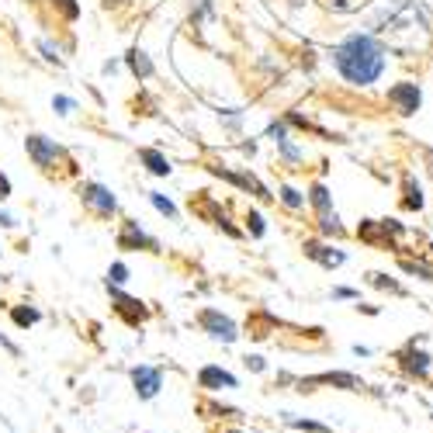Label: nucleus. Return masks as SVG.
<instances>
[{
	"label": "nucleus",
	"instance_id": "f257e3e1",
	"mask_svg": "<svg viewBox=\"0 0 433 433\" xmlns=\"http://www.w3.org/2000/svg\"><path fill=\"white\" fill-rule=\"evenodd\" d=\"M333 63L337 70L343 73V80L357 83V87H367L382 77L385 70V52L371 35H350L337 52H333Z\"/></svg>",
	"mask_w": 433,
	"mask_h": 433
},
{
	"label": "nucleus",
	"instance_id": "f03ea898",
	"mask_svg": "<svg viewBox=\"0 0 433 433\" xmlns=\"http://www.w3.org/2000/svg\"><path fill=\"white\" fill-rule=\"evenodd\" d=\"M198 326H201L211 340H219V343H236V340H239L236 322H233L229 315H222L219 309H201V312H198Z\"/></svg>",
	"mask_w": 433,
	"mask_h": 433
},
{
	"label": "nucleus",
	"instance_id": "7ed1b4c3",
	"mask_svg": "<svg viewBox=\"0 0 433 433\" xmlns=\"http://www.w3.org/2000/svg\"><path fill=\"white\" fill-rule=\"evenodd\" d=\"M312 385H333L343 392H360L364 382L347 371H326V374H312V378H298V392H312Z\"/></svg>",
	"mask_w": 433,
	"mask_h": 433
},
{
	"label": "nucleus",
	"instance_id": "20e7f679",
	"mask_svg": "<svg viewBox=\"0 0 433 433\" xmlns=\"http://www.w3.org/2000/svg\"><path fill=\"white\" fill-rule=\"evenodd\" d=\"M198 389H205V392H229V389H239V378L233 371L219 367V364H205L198 371Z\"/></svg>",
	"mask_w": 433,
	"mask_h": 433
},
{
	"label": "nucleus",
	"instance_id": "39448f33",
	"mask_svg": "<svg viewBox=\"0 0 433 433\" xmlns=\"http://www.w3.org/2000/svg\"><path fill=\"white\" fill-rule=\"evenodd\" d=\"M107 291H111L115 312H118V315L129 322V326H139V322H146V319H149V309H146V302H139V298H132V295L118 291V285H107Z\"/></svg>",
	"mask_w": 433,
	"mask_h": 433
},
{
	"label": "nucleus",
	"instance_id": "423d86ee",
	"mask_svg": "<svg viewBox=\"0 0 433 433\" xmlns=\"http://www.w3.org/2000/svg\"><path fill=\"white\" fill-rule=\"evenodd\" d=\"M132 385H135V395L142 402H149V399L159 395V389H163V371L149 367V364H139V367H132Z\"/></svg>",
	"mask_w": 433,
	"mask_h": 433
},
{
	"label": "nucleus",
	"instance_id": "0eeeda50",
	"mask_svg": "<svg viewBox=\"0 0 433 433\" xmlns=\"http://www.w3.org/2000/svg\"><path fill=\"white\" fill-rule=\"evenodd\" d=\"M25 146H28V156L35 159V163L42 167V170H52L63 159V149L56 146V142H49V139H42V135H28L25 139Z\"/></svg>",
	"mask_w": 433,
	"mask_h": 433
},
{
	"label": "nucleus",
	"instance_id": "6e6552de",
	"mask_svg": "<svg viewBox=\"0 0 433 433\" xmlns=\"http://www.w3.org/2000/svg\"><path fill=\"white\" fill-rule=\"evenodd\" d=\"M80 198H83V205L94 215H101V219H107V215L115 211V194L107 191V187H101V184H83L80 187Z\"/></svg>",
	"mask_w": 433,
	"mask_h": 433
},
{
	"label": "nucleus",
	"instance_id": "1a4fd4ad",
	"mask_svg": "<svg viewBox=\"0 0 433 433\" xmlns=\"http://www.w3.org/2000/svg\"><path fill=\"white\" fill-rule=\"evenodd\" d=\"M118 250H156V239H149L139 222H125L118 233Z\"/></svg>",
	"mask_w": 433,
	"mask_h": 433
},
{
	"label": "nucleus",
	"instance_id": "9d476101",
	"mask_svg": "<svg viewBox=\"0 0 433 433\" xmlns=\"http://www.w3.org/2000/svg\"><path fill=\"white\" fill-rule=\"evenodd\" d=\"M389 101L399 107V115H412L419 107V90H416V83H399L389 90Z\"/></svg>",
	"mask_w": 433,
	"mask_h": 433
},
{
	"label": "nucleus",
	"instance_id": "9b49d317",
	"mask_svg": "<svg viewBox=\"0 0 433 433\" xmlns=\"http://www.w3.org/2000/svg\"><path fill=\"white\" fill-rule=\"evenodd\" d=\"M399 360H402V367H406L409 374H416V378H426V371H430V354L416 350V340L399 354Z\"/></svg>",
	"mask_w": 433,
	"mask_h": 433
},
{
	"label": "nucleus",
	"instance_id": "f8f14e48",
	"mask_svg": "<svg viewBox=\"0 0 433 433\" xmlns=\"http://www.w3.org/2000/svg\"><path fill=\"white\" fill-rule=\"evenodd\" d=\"M305 253H309L312 260H319L322 267H340V263H343V253H337V250H330V246H319V243H305Z\"/></svg>",
	"mask_w": 433,
	"mask_h": 433
},
{
	"label": "nucleus",
	"instance_id": "ddd939ff",
	"mask_svg": "<svg viewBox=\"0 0 433 433\" xmlns=\"http://www.w3.org/2000/svg\"><path fill=\"white\" fill-rule=\"evenodd\" d=\"M139 159L149 167V174H156V177H167V174H170V163H167V159L159 156L156 149H142V153H139Z\"/></svg>",
	"mask_w": 433,
	"mask_h": 433
},
{
	"label": "nucleus",
	"instance_id": "4468645a",
	"mask_svg": "<svg viewBox=\"0 0 433 433\" xmlns=\"http://www.w3.org/2000/svg\"><path fill=\"white\" fill-rule=\"evenodd\" d=\"M11 319H14L18 330H28V326H35V322L42 319V312L35 305H18V309H11Z\"/></svg>",
	"mask_w": 433,
	"mask_h": 433
},
{
	"label": "nucleus",
	"instance_id": "2eb2a0df",
	"mask_svg": "<svg viewBox=\"0 0 433 433\" xmlns=\"http://www.w3.org/2000/svg\"><path fill=\"white\" fill-rule=\"evenodd\" d=\"M201 412H208L205 419H243L239 409H229V406H219V402H201L198 406Z\"/></svg>",
	"mask_w": 433,
	"mask_h": 433
},
{
	"label": "nucleus",
	"instance_id": "dca6fc26",
	"mask_svg": "<svg viewBox=\"0 0 433 433\" xmlns=\"http://www.w3.org/2000/svg\"><path fill=\"white\" fill-rule=\"evenodd\" d=\"M285 416H288L285 423H288L291 430H302V433H333L326 423H315V419H295L291 412H285Z\"/></svg>",
	"mask_w": 433,
	"mask_h": 433
},
{
	"label": "nucleus",
	"instance_id": "f3484780",
	"mask_svg": "<svg viewBox=\"0 0 433 433\" xmlns=\"http://www.w3.org/2000/svg\"><path fill=\"white\" fill-rule=\"evenodd\" d=\"M129 63H132V70L139 73V77H149L153 73V66H149V60L142 56V52L135 49V52H129Z\"/></svg>",
	"mask_w": 433,
	"mask_h": 433
},
{
	"label": "nucleus",
	"instance_id": "a211bd4d",
	"mask_svg": "<svg viewBox=\"0 0 433 433\" xmlns=\"http://www.w3.org/2000/svg\"><path fill=\"white\" fill-rule=\"evenodd\" d=\"M129 281V267L125 263H111V270H107V285H125Z\"/></svg>",
	"mask_w": 433,
	"mask_h": 433
},
{
	"label": "nucleus",
	"instance_id": "6ab92c4d",
	"mask_svg": "<svg viewBox=\"0 0 433 433\" xmlns=\"http://www.w3.org/2000/svg\"><path fill=\"white\" fill-rule=\"evenodd\" d=\"M367 278H371V285H374V288H389L392 295H402V285H395V281H389L385 274H367Z\"/></svg>",
	"mask_w": 433,
	"mask_h": 433
},
{
	"label": "nucleus",
	"instance_id": "aec40b11",
	"mask_svg": "<svg viewBox=\"0 0 433 433\" xmlns=\"http://www.w3.org/2000/svg\"><path fill=\"white\" fill-rule=\"evenodd\" d=\"M149 201H153V205H156L159 211H163L167 219H174V215H177V208H174V205H170V201H167L163 194H156V191H153V194H149Z\"/></svg>",
	"mask_w": 433,
	"mask_h": 433
},
{
	"label": "nucleus",
	"instance_id": "412c9836",
	"mask_svg": "<svg viewBox=\"0 0 433 433\" xmlns=\"http://www.w3.org/2000/svg\"><path fill=\"white\" fill-rule=\"evenodd\" d=\"M281 201H285L288 208H302V198H298V191H291V187H281Z\"/></svg>",
	"mask_w": 433,
	"mask_h": 433
},
{
	"label": "nucleus",
	"instance_id": "4be33fe9",
	"mask_svg": "<svg viewBox=\"0 0 433 433\" xmlns=\"http://www.w3.org/2000/svg\"><path fill=\"white\" fill-rule=\"evenodd\" d=\"M52 104H56V107H60V115H70V111H73V101H70V97H56V101H52Z\"/></svg>",
	"mask_w": 433,
	"mask_h": 433
},
{
	"label": "nucleus",
	"instance_id": "5701e85b",
	"mask_svg": "<svg viewBox=\"0 0 433 433\" xmlns=\"http://www.w3.org/2000/svg\"><path fill=\"white\" fill-rule=\"evenodd\" d=\"M250 229H253V236H263V219L260 215H250Z\"/></svg>",
	"mask_w": 433,
	"mask_h": 433
},
{
	"label": "nucleus",
	"instance_id": "b1692460",
	"mask_svg": "<svg viewBox=\"0 0 433 433\" xmlns=\"http://www.w3.org/2000/svg\"><path fill=\"white\" fill-rule=\"evenodd\" d=\"M246 367H250V371H263L267 364H263V357H257V354H253V357H246Z\"/></svg>",
	"mask_w": 433,
	"mask_h": 433
},
{
	"label": "nucleus",
	"instance_id": "393cba45",
	"mask_svg": "<svg viewBox=\"0 0 433 433\" xmlns=\"http://www.w3.org/2000/svg\"><path fill=\"white\" fill-rule=\"evenodd\" d=\"M4 198H11V181L0 174V201H4Z\"/></svg>",
	"mask_w": 433,
	"mask_h": 433
},
{
	"label": "nucleus",
	"instance_id": "a878e982",
	"mask_svg": "<svg viewBox=\"0 0 433 433\" xmlns=\"http://www.w3.org/2000/svg\"><path fill=\"white\" fill-rule=\"evenodd\" d=\"M42 52H45V56H49L52 63H60V52H56V49H52L49 42H42Z\"/></svg>",
	"mask_w": 433,
	"mask_h": 433
},
{
	"label": "nucleus",
	"instance_id": "bb28decb",
	"mask_svg": "<svg viewBox=\"0 0 433 433\" xmlns=\"http://www.w3.org/2000/svg\"><path fill=\"white\" fill-rule=\"evenodd\" d=\"M333 298H357V291H354V288H337Z\"/></svg>",
	"mask_w": 433,
	"mask_h": 433
},
{
	"label": "nucleus",
	"instance_id": "cd10ccee",
	"mask_svg": "<svg viewBox=\"0 0 433 433\" xmlns=\"http://www.w3.org/2000/svg\"><path fill=\"white\" fill-rule=\"evenodd\" d=\"M0 226H14V219H11V215H4V211H0Z\"/></svg>",
	"mask_w": 433,
	"mask_h": 433
},
{
	"label": "nucleus",
	"instance_id": "c85d7f7f",
	"mask_svg": "<svg viewBox=\"0 0 433 433\" xmlns=\"http://www.w3.org/2000/svg\"><path fill=\"white\" fill-rule=\"evenodd\" d=\"M219 433H243V430H219Z\"/></svg>",
	"mask_w": 433,
	"mask_h": 433
}]
</instances>
